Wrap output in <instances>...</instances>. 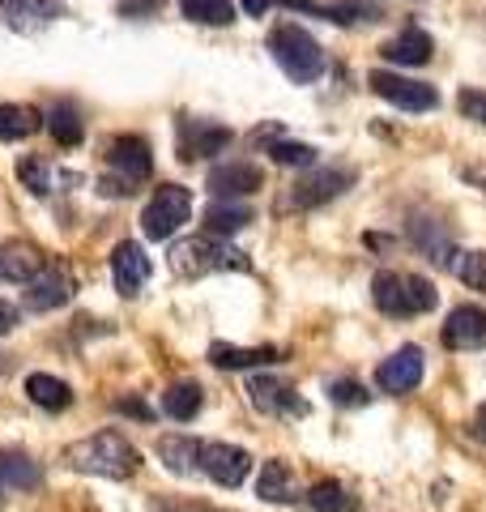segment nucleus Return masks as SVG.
I'll use <instances>...</instances> for the list:
<instances>
[{
	"label": "nucleus",
	"instance_id": "nucleus-1",
	"mask_svg": "<svg viewBox=\"0 0 486 512\" xmlns=\"http://www.w3.org/2000/svg\"><path fill=\"white\" fill-rule=\"evenodd\" d=\"M64 466L81 474H99V478H133L141 470V453L116 427H107L64 448Z\"/></svg>",
	"mask_w": 486,
	"mask_h": 512
},
{
	"label": "nucleus",
	"instance_id": "nucleus-2",
	"mask_svg": "<svg viewBox=\"0 0 486 512\" xmlns=\"http://www.w3.org/2000/svg\"><path fill=\"white\" fill-rule=\"evenodd\" d=\"M371 303L393 316V320H410V316H423L440 303V291L435 282H427L423 274H401V269H380L376 282H371Z\"/></svg>",
	"mask_w": 486,
	"mask_h": 512
},
{
	"label": "nucleus",
	"instance_id": "nucleus-3",
	"mask_svg": "<svg viewBox=\"0 0 486 512\" xmlns=\"http://www.w3.org/2000/svg\"><path fill=\"white\" fill-rule=\"evenodd\" d=\"M171 269L180 278H205V274H226V269L243 274V269H252V261L218 235H192L171 248Z\"/></svg>",
	"mask_w": 486,
	"mask_h": 512
},
{
	"label": "nucleus",
	"instance_id": "nucleus-4",
	"mask_svg": "<svg viewBox=\"0 0 486 512\" xmlns=\"http://www.w3.org/2000/svg\"><path fill=\"white\" fill-rule=\"evenodd\" d=\"M269 52H273V60H278V69L290 77V82H299V86H312L316 77L324 73L320 43L307 35L303 26H295V22H282V26L269 30Z\"/></svg>",
	"mask_w": 486,
	"mask_h": 512
},
{
	"label": "nucleus",
	"instance_id": "nucleus-5",
	"mask_svg": "<svg viewBox=\"0 0 486 512\" xmlns=\"http://www.w3.org/2000/svg\"><path fill=\"white\" fill-rule=\"evenodd\" d=\"M359 171L354 167H320V171H307L299 175L290 192L282 197V210H316V205H329L333 197H342L346 188H354Z\"/></svg>",
	"mask_w": 486,
	"mask_h": 512
},
{
	"label": "nucleus",
	"instance_id": "nucleus-6",
	"mask_svg": "<svg viewBox=\"0 0 486 512\" xmlns=\"http://www.w3.org/2000/svg\"><path fill=\"white\" fill-rule=\"evenodd\" d=\"M192 218V192L180 184H162L141 210V235L145 239H171Z\"/></svg>",
	"mask_w": 486,
	"mask_h": 512
},
{
	"label": "nucleus",
	"instance_id": "nucleus-7",
	"mask_svg": "<svg viewBox=\"0 0 486 512\" xmlns=\"http://www.w3.org/2000/svg\"><path fill=\"white\" fill-rule=\"evenodd\" d=\"M252 470L248 448L226 444V440H197V474H205L218 487H239Z\"/></svg>",
	"mask_w": 486,
	"mask_h": 512
},
{
	"label": "nucleus",
	"instance_id": "nucleus-8",
	"mask_svg": "<svg viewBox=\"0 0 486 512\" xmlns=\"http://www.w3.org/2000/svg\"><path fill=\"white\" fill-rule=\"evenodd\" d=\"M367 86L376 90L384 103H393V107H401V111H431L435 103H440L435 86L414 82V77H401V73H388V69L367 73Z\"/></svg>",
	"mask_w": 486,
	"mask_h": 512
},
{
	"label": "nucleus",
	"instance_id": "nucleus-9",
	"mask_svg": "<svg viewBox=\"0 0 486 512\" xmlns=\"http://www.w3.org/2000/svg\"><path fill=\"white\" fill-rule=\"evenodd\" d=\"M231 128L226 124H214V120H192V116H180L175 124V141H180V158L184 163H197V158H209V154H222L231 146Z\"/></svg>",
	"mask_w": 486,
	"mask_h": 512
},
{
	"label": "nucleus",
	"instance_id": "nucleus-10",
	"mask_svg": "<svg viewBox=\"0 0 486 512\" xmlns=\"http://www.w3.org/2000/svg\"><path fill=\"white\" fill-rule=\"evenodd\" d=\"M423 372H427L423 350H418V346H401V350H393V355L376 367V389L393 393V397L414 393L418 384H423Z\"/></svg>",
	"mask_w": 486,
	"mask_h": 512
},
{
	"label": "nucleus",
	"instance_id": "nucleus-11",
	"mask_svg": "<svg viewBox=\"0 0 486 512\" xmlns=\"http://www.w3.org/2000/svg\"><path fill=\"white\" fill-rule=\"evenodd\" d=\"M248 402L261 414H273V419H303L307 414V402L278 376H252L248 380Z\"/></svg>",
	"mask_w": 486,
	"mask_h": 512
},
{
	"label": "nucleus",
	"instance_id": "nucleus-12",
	"mask_svg": "<svg viewBox=\"0 0 486 512\" xmlns=\"http://www.w3.org/2000/svg\"><path fill=\"white\" fill-rule=\"evenodd\" d=\"M205 188L214 192L218 201H239V197H252V192L265 188V171L256 163H218L209 171Z\"/></svg>",
	"mask_w": 486,
	"mask_h": 512
},
{
	"label": "nucleus",
	"instance_id": "nucleus-13",
	"mask_svg": "<svg viewBox=\"0 0 486 512\" xmlns=\"http://www.w3.org/2000/svg\"><path fill=\"white\" fill-rule=\"evenodd\" d=\"M145 278H150V256H145L141 244L124 239V244L111 248V282H116V291L124 299H137Z\"/></svg>",
	"mask_w": 486,
	"mask_h": 512
},
{
	"label": "nucleus",
	"instance_id": "nucleus-14",
	"mask_svg": "<svg viewBox=\"0 0 486 512\" xmlns=\"http://www.w3.org/2000/svg\"><path fill=\"white\" fill-rule=\"evenodd\" d=\"M107 163L116 167L128 184H141L145 175L154 171V150H150V141H145V137L124 133V137L107 141Z\"/></svg>",
	"mask_w": 486,
	"mask_h": 512
},
{
	"label": "nucleus",
	"instance_id": "nucleus-15",
	"mask_svg": "<svg viewBox=\"0 0 486 512\" xmlns=\"http://www.w3.org/2000/svg\"><path fill=\"white\" fill-rule=\"evenodd\" d=\"M440 338L448 350H482L486 346V308H474V303H461L452 308Z\"/></svg>",
	"mask_w": 486,
	"mask_h": 512
},
{
	"label": "nucleus",
	"instance_id": "nucleus-16",
	"mask_svg": "<svg viewBox=\"0 0 486 512\" xmlns=\"http://www.w3.org/2000/svg\"><path fill=\"white\" fill-rule=\"evenodd\" d=\"M73 299V278L60 265H43L35 278L26 282V308L35 312H56Z\"/></svg>",
	"mask_w": 486,
	"mask_h": 512
},
{
	"label": "nucleus",
	"instance_id": "nucleus-17",
	"mask_svg": "<svg viewBox=\"0 0 486 512\" xmlns=\"http://www.w3.org/2000/svg\"><path fill=\"white\" fill-rule=\"evenodd\" d=\"M64 13L60 0H0V22L22 30V35H35V30L52 26Z\"/></svg>",
	"mask_w": 486,
	"mask_h": 512
},
{
	"label": "nucleus",
	"instance_id": "nucleus-18",
	"mask_svg": "<svg viewBox=\"0 0 486 512\" xmlns=\"http://www.w3.org/2000/svg\"><path fill=\"white\" fill-rule=\"evenodd\" d=\"M278 359H282L278 346H231V342L209 346V363L222 367V372H252V367H269Z\"/></svg>",
	"mask_w": 486,
	"mask_h": 512
},
{
	"label": "nucleus",
	"instance_id": "nucleus-19",
	"mask_svg": "<svg viewBox=\"0 0 486 512\" xmlns=\"http://www.w3.org/2000/svg\"><path fill=\"white\" fill-rule=\"evenodd\" d=\"M431 52H435V43H431V35L423 26H405L401 35H393L380 47V56L388 64H401V69H418V64H427Z\"/></svg>",
	"mask_w": 486,
	"mask_h": 512
},
{
	"label": "nucleus",
	"instance_id": "nucleus-20",
	"mask_svg": "<svg viewBox=\"0 0 486 512\" xmlns=\"http://www.w3.org/2000/svg\"><path fill=\"white\" fill-rule=\"evenodd\" d=\"M256 495H261L265 504H295L299 500V478L295 470L286 466V461H265L261 466V478H256Z\"/></svg>",
	"mask_w": 486,
	"mask_h": 512
},
{
	"label": "nucleus",
	"instance_id": "nucleus-21",
	"mask_svg": "<svg viewBox=\"0 0 486 512\" xmlns=\"http://www.w3.org/2000/svg\"><path fill=\"white\" fill-rule=\"evenodd\" d=\"M47 265L35 244H0V282H30Z\"/></svg>",
	"mask_w": 486,
	"mask_h": 512
},
{
	"label": "nucleus",
	"instance_id": "nucleus-22",
	"mask_svg": "<svg viewBox=\"0 0 486 512\" xmlns=\"http://www.w3.org/2000/svg\"><path fill=\"white\" fill-rule=\"evenodd\" d=\"M43 124H47V116L39 107L0 103V141H26V137H35Z\"/></svg>",
	"mask_w": 486,
	"mask_h": 512
},
{
	"label": "nucleus",
	"instance_id": "nucleus-23",
	"mask_svg": "<svg viewBox=\"0 0 486 512\" xmlns=\"http://www.w3.org/2000/svg\"><path fill=\"white\" fill-rule=\"evenodd\" d=\"M444 265L452 269V278L469 286V291L486 295V252L482 248H452Z\"/></svg>",
	"mask_w": 486,
	"mask_h": 512
},
{
	"label": "nucleus",
	"instance_id": "nucleus-24",
	"mask_svg": "<svg viewBox=\"0 0 486 512\" xmlns=\"http://www.w3.org/2000/svg\"><path fill=\"white\" fill-rule=\"evenodd\" d=\"M26 397L43 410H69L73 406V389L60 376H47V372L26 376Z\"/></svg>",
	"mask_w": 486,
	"mask_h": 512
},
{
	"label": "nucleus",
	"instance_id": "nucleus-25",
	"mask_svg": "<svg viewBox=\"0 0 486 512\" xmlns=\"http://www.w3.org/2000/svg\"><path fill=\"white\" fill-rule=\"evenodd\" d=\"M201 402H205L201 384L197 380H180V384H171V389L162 393V414L175 419V423H188V419H197Z\"/></svg>",
	"mask_w": 486,
	"mask_h": 512
},
{
	"label": "nucleus",
	"instance_id": "nucleus-26",
	"mask_svg": "<svg viewBox=\"0 0 486 512\" xmlns=\"http://www.w3.org/2000/svg\"><path fill=\"white\" fill-rule=\"evenodd\" d=\"M47 133L56 137V146H64V150H73V146H81V137H86V124H81V111H77V103H56L52 111H47Z\"/></svg>",
	"mask_w": 486,
	"mask_h": 512
},
{
	"label": "nucleus",
	"instance_id": "nucleus-27",
	"mask_svg": "<svg viewBox=\"0 0 486 512\" xmlns=\"http://www.w3.org/2000/svg\"><path fill=\"white\" fill-rule=\"evenodd\" d=\"M252 222V210L243 201H214L205 210V235H218V239H226V235H235V231H243Z\"/></svg>",
	"mask_w": 486,
	"mask_h": 512
},
{
	"label": "nucleus",
	"instance_id": "nucleus-28",
	"mask_svg": "<svg viewBox=\"0 0 486 512\" xmlns=\"http://www.w3.org/2000/svg\"><path fill=\"white\" fill-rule=\"evenodd\" d=\"M158 461L171 474H197V440L192 436H162L158 440Z\"/></svg>",
	"mask_w": 486,
	"mask_h": 512
},
{
	"label": "nucleus",
	"instance_id": "nucleus-29",
	"mask_svg": "<svg viewBox=\"0 0 486 512\" xmlns=\"http://www.w3.org/2000/svg\"><path fill=\"white\" fill-rule=\"evenodd\" d=\"M0 483L13 491H35L43 483V474L26 453H0Z\"/></svg>",
	"mask_w": 486,
	"mask_h": 512
},
{
	"label": "nucleus",
	"instance_id": "nucleus-30",
	"mask_svg": "<svg viewBox=\"0 0 486 512\" xmlns=\"http://www.w3.org/2000/svg\"><path fill=\"white\" fill-rule=\"evenodd\" d=\"M307 504L316 512H359V500H354L342 483H333V478H324V483L307 491Z\"/></svg>",
	"mask_w": 486,
	"mask_h": 512
},
{
	"label": "nucleus",
	"instance_id": "nucleus-31",
	"mask_svg": "<svg viewBox=\"0 0 486 512\" xmlns=\"http://www.w3.org/2000/svg\"><path fill=\"white\" fill-rule=\"evenodd\" d=\"M180 13L188 22H201V26H231L235 22L231 0H180Z\"/></svg>",
	"mask_w": 486,
	"mask_h": 512
},
{
	"label": "nucleus",
	"instance_id": "nucleus-32",
	"mask_svg": "<svg viewBox=\"0 0 486 512\" xmlns=\"http://www.w3.org/2000/svg\"><path fill=\"white\" fill-rule=\"evenodd\" d=\"M18 180L35 192V197H47V192H56V171L47 158H35V154H26L22 163H18Z\"/></svg>",
	"mask_w": 486,
	"mask_h": 512
},
{
	"label": "nucleus",
	"instance_id": "nucleus-33",
	"mask_svg": "<svg viewBox=\"0 0 486 512\" xmlns=\"http://www.w3.org/2000/svg\"><path fill=\"white\" fill-rule=\"evenodd\" d=\"M269 158H273L278 167H312V163H316V150L307 146V141H273Z\"/></svg>",
	"mask_w": 486,
	"mask_h": 512
},
{
	"label": "nucleus",
	"instance_id": "nucleus-34",
	"mask_svg": "<svg viewBox=\"0 0 486 512\" xmlns=\"http://www.w3.org/2000/svg\"><path fill=\"white\" fill-rule=\"evenodd\" d=\"M329 402L342 406V410H359V406H367V389L359 380H333L329 384Z\"/></svg>",
	"mask_w": 486,
	"mask_h": 512
},
{
	"label": "nucleus",
	"instance_id": "nucleus-35",
	"mask_svg": "<svg viewBox=\"0 0 486 512\" xmlns=\"http://www.w3.org/2000/svg\"><path fill=\"white\" fill-rule=\"evenodd\" d=\"M457 107H461V116H469V120L486 124V90H461Z\"/></svg>",
	"mask_w": 486,
	"mask_h": 512
},
{
	"label": "nucleus",
	"instance_id": "nucleus-36",
	"mask_svg": "<svg viewBox=\"0 0 486 512\" xmlns=\"http://www.w3.org/2000/svg\"><path fill=\"white\" fill-rule=\"evenodd\" d=\"M116 410L120 414H133V419H141V423H154V410L145 406V402H137V397H120Z\"/></svg>",
	"mask_w": 486,
	"mask_h": 512
},
{
	"label": "nucleus",
	"instance_id": "nucleus-37",
	"mask_svg": "<svg viewBox=\"0 0 486 512\" xmlns=\"http://www.w3.org/2000/svg\"><path fill=\"white\" fill-rule=\"evenodd\" d=\"M18 325H22V312L13 308L9 299H0V338H5V333H13Z\"/></svg>",
	"mask_w": 486,
	"mask_h": 512
},
{
	"label": "nucleus",
	"instance_id": "nucleus-38",
	"mask_svg": "<svg viewBox=\"0 0 486 512\" xmlns=\"http://www.w3.org/2000/svg\"><path fill=\"white\" fill-rule=\"evenodd\" d=\"M469 436H474L478 444H486V402L474 410V423H469Z\"/></svg>",
	"mask_w": 486,
	"mask_h": 512
},
{
	"label": "nucleus",
	"instance_id": "nucleus-39",
	"mask_svg": "<svg viewBox=\"0 0 486 512\" xmlns=\"http://www.w3.org/2000/svg\"><path fill=\"white\" fill-rule=\"evenodd\" d=\"M150 512H218V508H205V504H167V500H162Z\"/></svg>",
	"mask_w": 486,
	"mask_h": 512
},
{
	"label": "nucleus",
	"instance_id": "nucleus-40",
	"mask_svg": "<svg viewBox=\"0 0 486 512\" xmlns=\"http://www.w3.org/2000/svg\"><path fill=\"white\" fill-rule=\"evenodd\" d=\"M273 5H278V0H243V9H248L252 18H265V13H269Z\"/></svg>",
	"mask_w": 486,
	"mask_h": 512
},
{
	"label": "nucleus",
	"instance_id": "nucleus-41",
	"mask_svg": "<svg viewBox=\"0 0 486 512\" xmlns=\"http://www.w3.org/2000/svg\"><path fill=\"white\" fill-rule=\"evenodd\" d=\"M0 500H5V483H0Z\"/></svg>",
	"mask_w": 486,
	"mask_h": 512
}]
</instances>
